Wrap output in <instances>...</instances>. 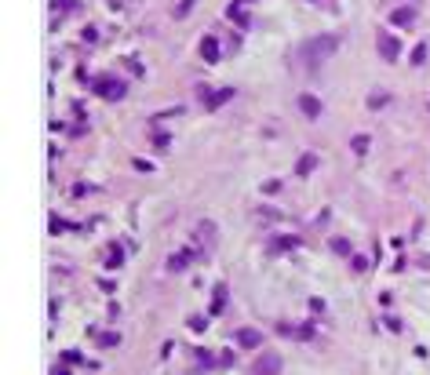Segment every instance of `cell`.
Masks as SVG:
<instances>
[{
	"label": "cell",
	"mask_w": 430,
	"mask_h": 375,
	"mask_svg": "<svg viewBox=\"0 0 430 375\" xmlns=\"http://www.w3.org/2000/svg\"><path fill=\"white\" fill-rule=\"evenodd\" d=\"M335 48H339V37L325 33V37L306 40V44H303V51H299V58H303V66L310 69V73H317V69H321V62H325L328 55H335Z\"/></svg>",
	"instance_id": "cell-1"
},
{
	"label": "cell",
	"mask_w": 430,
	"mask_h": 375,
	"mask_svg": "<svg viewBox=\"0 0 430 375\" xmlns=\"http://www.w3.org/2000/svg\"><path fill=\"white\" fill-rule=\"evenodd\" d=\"M95 95L106 99V102H120L128 95V84L117 81V77H99V81H95Z\"/></svg>",
	"instance_id": "cell-2"
},
{
	"label": "cell",
	"mask_w": 430,
	"mask_h": 375,
	"mask_svg": "<svg viewBox=\"0 0 430 375\" xmlns=\"http://www.w3.org/2000/svg\"><path fill=\"white\" fill-rule=\"evenodd\" d=\"M215 237H219L215 222H211V218H201V222H197V230H193V248L204 255L208 248H215Z\"/></svg>",
	"instance_id": "cell-3"
},
{
	"label": "cell",
	"mask_w": 430,
	"mask_h": 375,
	"mask_svg": "<svg viewBox=\"0 0 430 375\" xmlns=\"http://www.w3.org/2000/svg\"><path fill=\"white\" fill-rule=\"evenodd\" d=\"M376 44H379V58H387V62L401 58V40H397L394 33H387V29H379V33H376Z\"/></svg>",
	"instance_id": "cell-4"
},
{
	"label": "cell",
	"mask_w": 430,
	"mask_h": 375,
	"mask_svg": "<svg viewBox=\"0 0 430 375\" xmlns=\"http://www.w3.org/2000/svg\"><path fill=\"white\" fill-rule=\"evenodd\" d=\"M252 375H281V357L277 353H259L255 364L248 368Z\"/></svg>",
	"instance_id": "cell-5"
},
{
	"label": "cell",
	"mask_w": 430,
	"mask_h": 375,
	"mask_svg": "<svg viewBox=\"0 0 430 375\" xmlns=\"http://www.w3.org/2000/svg\"><path fill=\"white\" fill-rule=\"evenodd\" d=\"M197 259H201V252H197V248H182V252H175L172 259H168V273H182L186 266H193Z\"/></svg>",
	"instance_id": "cell-6"
},
{
	"label": "cell",
	"mask_w": 430,
	"mask_h": 375,
	"mask_svg": "<svg viewBox=\"0 0 430 375\" xmlns=\"http://www.w3.org/2000/svg\"><path fill=\"white\" fill-rule=\"evenodd\" d=\"M296 248H303V237H296V233H281V237H273V241H270V252H273V255L296 252Z\"/></svg>",
	"instance_id": "cell-7"
},
{
	"label": "cell",
	"mask_w": 430,
	"mask_h": 375,
	"mask_svg": "<svg viewBox=\"0 0 430 375\" xmlns=\"http://www.w3.org/2000/svg\"><path fill=\"white\" fill-rule=\"evenodd\" d=\"M234 342H237V346H244V350H259V346H263V335H259L255 328H237V332H234Z\"/></svg>",
	"instance_id": "cell-8"
},
{
	"label": "cell",
	"mask_w": 430,
	"mask_h": 375,
	"mask_svg": "<svg viewBox=\"0 0 430 375\" xmlns=\"http://www.w3.org/2000/svg\"><path fill=\"white\" fill-rule=\"evenodd\" d=\"M201 58L208 62V66H215V62L223 58V48H219V40H215V33H208V37L201 40Z\"/></svg>",
	"instance_id": "cell-9"
},
{
	"label": "cell",
	"mask_w": 430,
	"mask_h": 375,
	"mask_svg": "<svg viewBox=\"0 0 430 375\" xmlns=\"http://www.w3.org/2000/svg\"><path fill=\"white\" fill-rule=\"evenodd\" d=\"M226 295H230V288H226V284H215V288H211V306H208V314H211V317H219L223 310H226Z\"/></svg>",
	"instance_id": "cell-10"
},
{
	"label": "cell",
	"mask_w": 430,
	"mask_h": 375,
	"mask_svg": "<svg viewBox=\"0 0 430 375\" xmlns=\"http://www.w3.org/2000/svg\"><path fill=\"white\" fill-rule=\"evenodd\" d=\"M390 22H394V26H401V29H405V26H412V22H416V8H412V4L394 8V11H390Z\"/></svg>",
	"instance_id": "cell-11"
},
{
	"label": "cell",
	"mask_w": 430,
	"mask_h": 375,
	"mask_svg": "<svg viewBox=\"0 0 430 375\" xmlns=\"http://www.w3.org/2000/svg\"><path fill=\"white\" fill-rule=\"evenodd\" d=\"M296 102H299V109H303V117H310V120L321 117V99H317V95H299Z\"/></svg>",
	"instance_id": "cell-12"
},
{
	"label": "cell",
	"mask_w": 430,
	"mask_h": 375,
	"mask_svg": "<svg viewBox=\"0 0 430 375\" xmlns=\"http://www.w3.org/2000/svg\"><path fill=\"white\" fill-rule=\"evenodd\" d=\"M234 95H237L234 88H219V91H211V95H208V102H204V106H208V109H219V106H226Z\"/></svg>",
	"instance_id": "cell-13"
},
{
	"label": "cell",
	"mask_w": 430,
	"mask_h": 375,
	"mask_svg": "<svg viewBox=\"0 0 430 375\" xmlns=\"http://www.w3.org/2000/svg\"><path fill=\"white\" fill-rule=\"evenodd\" d=\"M244 8H248V4H241V0H234V4H230V19H234V26H244V29H248V11H244Z\"/></svg>",
	"instance_id": "cell-14"
},
{
	"label": "cell",
	"mask_w": 430,
	"mask_h": 375,
	"mask_svg": "<svg viewBox=\"0 0 430 375\" xmlns=\"http://www.w3.org/2000/svg\"><path fill=\"white\" fill-rule=\"evenodd\" d=\"M314 168H317V153H303V157L296 161V175H310Z\"/></svg>",
	"instance_id": "cell-15"
},
{
	"label": "cell",
	"mask_w": 430,
	"mask_h": 375,
	"mask_svg": "<svg viewBox=\"0 0 430 375\" xmlns=\"http://www.w3.org/2000/svg\"><path fill=\"white\" fill-rule=\"evenodd\" d=\"M120 262H124V248H120V244H110V252H106V266L117 270Z\"/></svg>",
	"instance_id": "cell-16"
},
{
	"label": "cell",
	"mask_w": 430,
	"mask_h": 375,
	"mask_svg": "<svg viewBox=\"0 0 430 375\" xmlns=\"http://www.w3.org/2000/svg\"><path fill=\"white\" fill-rule=\"evenodd\" d=\"M328 248H332L335 255H343V259L354 255V248H350V241H346V237H332V244H328Z\"/></svg>",
	"instance_id": "cell-17"
},
{
	"label": "cell",
	"mask_w": 430,
	"mask_h": 375,
	"mask_svg": "<svg viewBox=\"0 0 430 375\" xmlns=\"http://www.w3.org/2000/svg\"><path fill=\"white\" fill-rule=\"evenodd\" d=\"M387 102H390V95H387V91H372V95H368V109H383Z\"/></svg>",
	"instance_id": "cell-18"
},
{
	"label": "cell",
	"mask_w": 430,
	"mask_h": 375,
	"mask_svg": "<svg viewBox=\"0 0 430 375\" xmlns=\"http://www.w3.org/2000/svg\"><path fill=\"white\" fill-rule=\"evenodd\" d=\"M55 15H62V11H81V0H55Z\"/></svg>",
	"instance_id": "cell-19"
},
{
	"label": "cell",
	"mask_w": 430,
	"mask_h": 375,
	"mask_svg": "<svg viewBox=\"0 0 430 375\" xmlns=\"http://www.w3.org/2000/svg\"><path fill=\"white\" fill-rule=\"evenodd\" d=\"M426 62V44H416V48H412V66H423Z\"/></svg>",
	"instance_id": "cell-20"
},
{
	"label": "cell",
	"mask_w": 430,
	"mask_h": 375,
	"mask_svg": "<svg viewBox=\"0 0 430 375\" xmlns=\"http://www.w3.org/2000/svg\"><path fill=\"white\" fill-rule=\"evenodd\" d=\"M197 361H201L204 368H219V364H215V353H211V350H197Z\"/></svg>",
	"instance_id": "cell-21"
},
{
	"label": "cell",
	"mask_w": 430,
	"mask_h": 375,
	"mask_svg": "<svg viewBox=\"0 0 430 375\" xmlns=\"http://www.w3.org/2000/svg\"><path fill=\"white\" fill-rule=\"evenodd\" d=\"M263 193H266V197L281 193V179H266V182H263Z\"/></svg>",
	"instance_id": "cell-22"
},
{
	"label": "cell",
	"mask_w": 430,
	"mask_h": 375,
	"mask_svg": "<svg viewBox=\"0 0 430 375\" xmlns=\"http://www.w3.org/2000/svg\"><path fill=\"white\" fill-rule=\"evenodd\" d=\"M99 342H102V346H117V342H120V335L117 332H102V335H95Z\"/></svg>",
	"instance_id": "cell-23"
},
{
	"label": "cell",
	"mask_w": 430,
	"mask_h": 375,
	"mask_svg": "<svg viewBox=\"0 0 430 375\" xmlns=\"http://www.w3.org/2000/svg\"><path fill=\"white\" fill-rule=\"evenodd\" d=\"M58 361H62V364H81V361H84V357H81V353H77V350H66L62 357H58Z\"/></svg>",
	"instance_id": "cell-24"
},
{
	"label": "cell",
	"mask_w": 430,
	"mask_h": 375,
	"mask_svg": "<svg viewBox=\"0 0 430 375\" xmlns=\"http://www.w3.org/2000/svg\"><path fill=\"white\" fill-rule=\"evenodd\" d=\"M350 266H354L357 273H365V270H368V259H365V255H350Z\"/></svg>",
	"instance_id": "cell-25"
},
{
	"label": "cell",
	"mask_w": 430,
	"mask_h": 375,
	"mask_svg": "<svg viewBox=\"0 0 430 375\" xmlns=\"http://www.w3.org/2000/svg\"><path fill=\"white\" fill-rule=\"evenodd\" d=\"M350 146H354V153H368V135H357Z\"/></svg>",
	"instance_id": "cell-26"
},
{
	"label": "cell",
	"mask_w": 430,
	"mask_h": 375,
	"mask_svg": "<svg viewBox=\"0 0 430 375\" xmlns=\"http://www.w3.org/2000/svg\"><path fill=\"white\" fill-rule=\"evenodd\" d=\"M296 339H314V324H299L296 328Z\"/></svg>",
	"instance_id": "cell-27"
},
{
	"label": "cell",
	"mask_w": 430,
	"mask_h": 375,
	"mask_svg": "<svg viewBox=\"0 0 430 375\" xmlns=\"http://www.w3.org/2000/svg\"><path fill=\"white\" fill-rule=\"evenodd\" d=\"M219 368H234V350H223L219 353Z\"/></svg>",
	"instance_id": "cell-28"
},
{
	"label": "cell",
	"mask_w": 430,
	"mask_h": 375,
	"mask_svg": "<svg viewBox=\"0 0 430 375\" xmlns=\"http://www.w3.org/2000/svg\"><path fill=\"white\" fill-rule=\"evenodd\" d=\"M88 193H91L88 182H77V186H73V197H88Z\"/></svg>",
	"instance_id": "cell-29"
},
{
	"label": "cell",
	"mask_w": 430,
	"mask_h": 375,
	"mask_svg": "<svg viewBox=\"0 0 430 375\" xmlns=\"http://www.w3.org/2000/svg\"><path fill=\"white\" fill-rule=\"evenodd\" d=\"M310 310H314V314H325V299H317V295H314V299H310Z\"/></svg>",
	"instance_id": "cell-30"
},
{
	"label": "cell",
	"mask_w": 430,
	"mask_h": 375,
	"mask_svg": "<svg viewBox=\"0 0 430 375\" xmlns=\"http://www.w3.org/2000/svg\"><path fill=\"white\" fill-rule=\"evenodd\" d=\"M153 138V146H157V149H168V135H150Z\"/></svg>",
	"instance_id": "cell-31"
},
{
	"label": "cell",
	"mask_w": 430,
	"mask_h": 375,
	"mask_svg": "<svg viewBox=\"0 0 430 375\" xmlns=\"http://www.w3.org/2000/svg\"><path fill=\"white\" fill-rule=\"evenodd\" d=\"M204 324H208L204 317H190V328H193V332H204Z\"/></svg>",
	"instance_id": "cell-32"
},
{
	"label": "cell",
	"mask_w": 430,
	"mask_h": 375,
	"mask_svg": "<svg viewBox=\"0 0 430 375\" xmlns=\"http://www.w3.org/2000/svg\"><path fill=\"white\" fill-rule=\"evenodd\" d=\"M193 8V0H182V4H179V19H186V11Z\"/></svg>",
	"instance_id": "cell-33"
},
{
	"label": "cell",
	"mask_w": 430,
	"mask_h": 375,
	"mask_svg": "<svg viewBox=\"0 0 430 375\" xmlns=\"http://www.w3.org/2000/svg\"><path fill=\"white\" fill-rule=\"evenodd\" d=\"M51 375H69V364H58V368H55Z\"/></svg>",
	"instance_id": "cell-34"
},
{
	"label": "cell",
	"mask_w": 430,
	"mask_h": 375,
	"mask_svg": "<svg viewBox=\"0 0 430 375\" xmlns=\"http://www.w3.org/2000/svg\"><path fill=\"white\" fill-rule=\"evenodd\" d=\"M241 4H255V0H241Z\"/></svg>",
	"instance_id": "cell-35"
}]
</instances>
